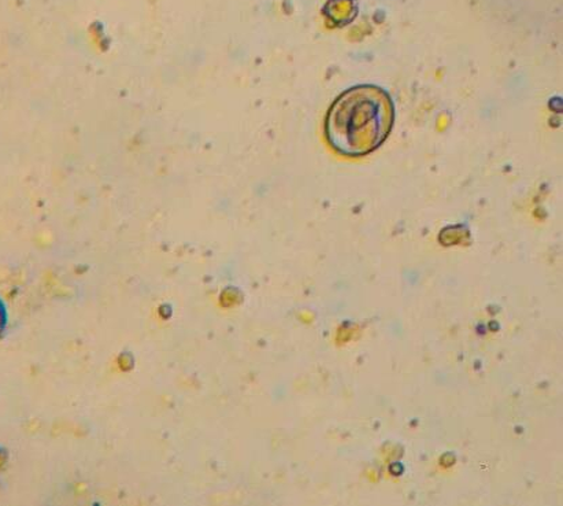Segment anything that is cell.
Returning a JSON list of instances; mask_svg holds the SVG:
<instances>
[{
    "instance_id": "6da1fadb",
    "label": "cell",
    "mask_w": 563,
    "mask_h": 506,
    "mask_svg": "<svg viewBox=\"0 0 563 506\" xmlns=\"http://www.w3.org/2000/svg\"><path fill=\"white\" fill-rule=\"evenodd\" d=\"M393 99L376 86L350 88L333 102L325 120L331 147L344 157H362L382 146L393 130Z\"/></svg>"
},
{
    "instance_id": "7a4b0ae2",
    "label": "cell",
    "mask_w": 563,
    "mask_h": 506,
    "mask_svg": "<svg viewBox=\"0 0 563 506\" xmlns=\"http://www.w3.org/2000/svg\"><path fill=\"white\" fill-rule=\"evenodd\" d=\"M5 326H8V309H5V305L0 299V337H2Z\"/></svg>"
}]
</instances>
